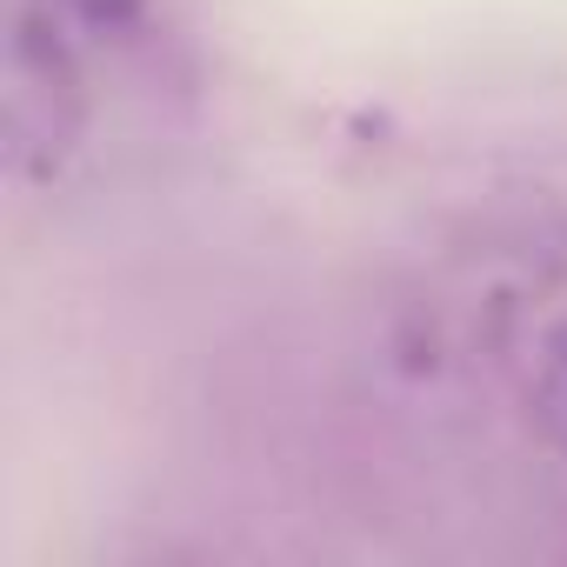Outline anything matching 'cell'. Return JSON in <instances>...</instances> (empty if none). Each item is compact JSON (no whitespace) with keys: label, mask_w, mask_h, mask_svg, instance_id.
Wrapping results in <instances>:
<instances>
[{"label":"cell","mask_w":567,"mask_h":567,"mask_svg":"<svg viewBox=\"0 0 567 567\" xmlns=\"http://www.w3.org/2000/svg\"><path fill=\"white\" fill-rule=\"evenodd\" d=\"M68 8H74L87 28H101V34H127V28H141V0H68Z\"/></svg>","instance_id":"3957f363"},{"label":"cell","mask_w":567,"mask_h":567,"mask_svg":"<svg viewBox=\"0 0 567 567\" xmlns=\"http://www.w3.org/2000/svg\"><path fill=\"white\" fill-rule=\"evenodd\" d=\"M540 414H547V427H554V441H560V454H567V334L547 348V374H540Z\"/></svg>","instance_id":"7a4b0ae2"},{"label":"cell","mask_w":567,"mask_h":567,"mask_svg":"<svg viewBox=\"0 0 567 567\" xmlns=\"http://www.w3.org/2000/svg\"><path fill=\"white\" fill-rule=\"evenodd\" d=\"M81 134V74L54 21L21 14L8 48V154L21 174H54Z\"/></svg>","instance_id":"6da1fadb"}]
</instances>
